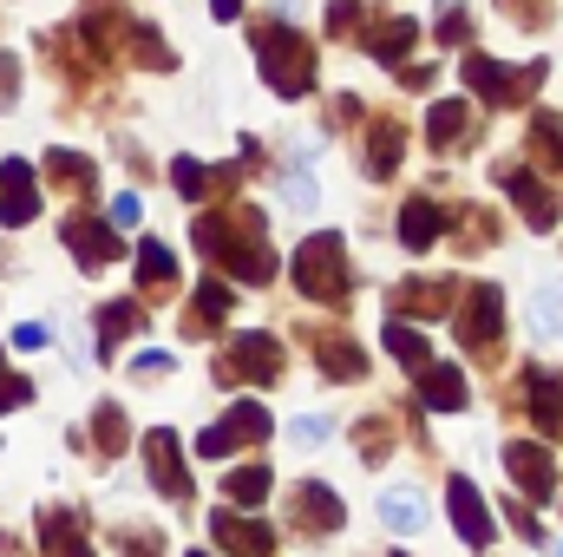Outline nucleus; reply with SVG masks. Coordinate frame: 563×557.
I'll use <instances>...</instances> for the list:
<instances>
[{"mask_svg": "<svg viewBox=\"0 0 563 557\" xmlns=\"http://www.w3.org/2000/svg\"><path fill=\"white\" fill-rule=\"evenodd\" d=\"M190 243H197L217 270H230V282H269L276 276V256H269V243H263V210H250V204H236V210H203L197 230H190Z\"/></svg>", "mask_w": 563, "mask_h": 557, "instance_id": "1", "label": "nucleus"}, {"mask_svg": "<svg viewBox=\"0 0 563 557\" xmlns=\"http://www.w3.org/2000/svg\"><path fill=\"white\" fill-rule=\"evenodd\" d=\"M256 59H263V79L276 86L282 99H301L314 86V46L288 20H263L256 26Z\"/></svg>", "mask_w": 563, "mask_h": 557, "instance_id": "2", "label": "nucleus"}, {"mask_svg": "<svg viewBox=\"0 0 563 557\" xmlns=\"http://www.w3.org/2000/svg\"><path fill=\"white\" fill-rule=\"evenodd\" d=\"M288 276L295 288L308 295V302H347V288H354V270H347V250H341V237L334 230H321V237H308L301 250H295V263H288Z\"/></svg>", "mask_w": 563, "mask_h": 557, "instance_id": "3", "label": "nucleus"}, {"mask_svg": "<svg viewBox=\"0 0 563 557\" xmlns=\"http://www.w3.org/2000/svg\"><path fill=\"white\" fill-rule=\"evenodd\" d=\"M465 86H472L492 112H505V106H525V99L544 86V59H531V66H505V59L465 53Z\"/></svg>", "mask_w": 563, "mask_h": 557, "instance_id": "4", "label": "nucleus"}, {"mask_svg": "<svg viewBox=\"0 0 563 557\" xmlns=\"http://www.w3.org/2000/svg\"><path fill=\"white\" fill-rule=\"evenodd\" d=\"M276 374H282V348L269 335H236V341L217 354V381H223V387H243V381L269 387Z\"/></svg>", "mask_w": 563, "mask_h": 557, "instance_id": "5", "label": "nucleus"}, {"mask_svg": "<svg viewBox=\"0 0 563 557\" xmlns=\"http://www.w3.org/2000/svg\"><path fill=\"white\" fill-rule=\"evenodd\" d=\"M269 433H276L269 407H256V401H236V407H230V419H217V426L197 439V452H203V459H230V446H263Z\"/></svg>", "mask_w": 563, "mask_h": 557, "instance_id": "6", "label": "nucleus"}, {"mask_svg": "<svg viewBox=\"0 0 563 557\" xmlns=\"http://www.w3.org/2000/svg\"><path fill=\"white\" fill-rule=\"evenodd\" d=\"M184 446H177V433L170 426H157V433H144V472H151V485L170 499V505H190L197 499V485H190V472H184V459H177Z\"/></svg>", "mask_w": 563, "mask_h": 557, "instance_id": "7", "label": "nucleus"}, {"mask_svg": "<svg viewBox=\"0 0 563 557\" xmlns=\"http://www.w3.org/2000/svg\"><path fill=\"white\" fill-rule=\"evenodd\" d=\"M498 184L511 190V204H518V217L531 223V230H551L563 217V197L538 177V171H525V164H498Z\"/></svg>", "mask_w": 563, "mask_h": 557, "instance_id": "8", "label": "nucleus"}, {"mask_svg": "<svg viewBox=\"0 0 563 557\" xmlns=\"http://www.w3.org/2000/svg\"><path fill=\"white\" fill-rule=\"evenodd\" d=\"M66 250H73V263L79 270H112L119 256H125V243H119V230L112 223H99V217H86V210H73L66 217Z\"/></svg>", "mask_w": 563, "mask_h": 557, "instance_id": "9", "label": "nucleus"}, {"mask_svg": "<svg viewBox=\"0 0 563 557\" xmlns=\"http://www.w3.org/2000/svg\"><path fill=\"white\" fill-rule=\"evenodd\" d=\"M498 335H505V295H498L492 282L465 288V308H459V341H465V348H478V354H492V348H498Z\"/></svg>", "mask_w": 563, "mask_h": 557, "instance_id": "10", "label": "nucleus"}, {"mask_svg": "<svg viewBox=\"0 0 563 557\" xmlns=\"http://www.w3.org/2000/svg\"><path fill=\"white\" fill-rule=\"evenodd\" d=\"M33 217H40V171H33L26 157H7V164H0V223L20 230V223H33Z\"/></svg>", "mask_w": 563, "mask_h": 557, "instance_id": "11", "label": "nucleus"}, {"mask_svg": "<svg viewBox=\"0 0 563 557\" xmlns=\"http://www.w3.org/2000/svg\"><path fill=\"white\" fill-rule=\"evenodd\" d=\"M505 472L518 479L525 499H551V492H558V466H551V452L531 446V439H511V446H505Z\"/></svg>", "mask_w": 563, "mask_h": 557, "instance_id": "12", "label": "nucleus"}, {"mask_svg": "<svg viewBox=\"0 0 563 557\" xmlns=\"http://www.w3.org/2000/svg\"><path fill=\"white\" fill-rule=\"evenodd\" d=\"M445 499H452V525H459V538H465L472 551H485V545H492V512H485L478 485H472V479H452Z\"/></svg>", "mask_w": 563, "mask_h": 557, "instance_id": "13", "label": "nucleus"}, {"mask_svg": "<svg viewBox=\"0 0 563 557\" xmlns=\"http://www.w3.org/2000/svg\"><path fill=\"white\" fill-rule=\"evenodd\" d=\"M452 295H459V288H452V282H439V276H407L400 282V288H394V321H407V315H445V308H452Z\"/></svg>", "mask_w": 563, "mask_h": 557, "instance_id": "14", "label": "nucleus"}, {"mask_svg": "<svg viewBox=\"0 0 563 557\" xmlns=\"http://www.w3.org/2000/svg\"><path fill=\"white\" fill-rule=\"evenodd\" d=\"M341 499H334V485H321V479H301L295 485V525L301 532H341Z\"/></svg>", "mask_w": 563, "mask_h": 557, "instance_id": "15", "label": "nucleus"}, {"mask_svg": "<svg viewBox=\"0 0 563 557\" xmlns=\"http://www.w3.org/2000/svg\"><path fill=\"white\" fill-rule=\"evenodd\" d=\"M210 532H217V545H230L236 557H269V551H276V532H269L263 518H236V512H217V518H210Z\"/></svg>", "mask_w": 563, "mask_h": 557, "instance_id": "16", "label": "nucleus"}, {"mask_svg": "<svg viewBox=\"0 0 563 557\" xmlns=\"http://www.w3.org/2000/svg\"><path fill=\"white\" fill-rule=\"evenodd\" d=\"M420 401L432 414H459V407H465V374H459L452 361H426L420 368Z\"/></svg>", "mask_w": 563, "mask_h": 557, "instance_id": "17", "label": "nucleus"}, {"mask_svg": "<svg viewBox=\"0 0 563 557\" xmlns=\"http://www.w3.org/2000/svg\"><path fill=\"white\" fill-rule=\"evenodd\" d=\"M413 40H420V26H413L407 13H394V20H367V53L387 59V66H400V59L413 53Z\"/></svg>", "mask_w": 563, "mask_h": 557, "instance_id": "18", "label": "nucleus"}, {"mask_svg": "<svg viewBox=\"0 0 563 557\" xmlns=\"http://www.w3.org/2000/svg\"><path fill=\"white\" fill-rule=\"evenodd\" d=\"M236 177H243V171H210V164H197V157H177V164H170V184H177V197H190V204H203L210 190H236Z\"/></svg>", "mask_w": 563, "mask_h": 557, "instance_id": "19", "label": "nucleus"}, {"mask_svg": "<svg viewBox=\"0 0 563 557\" xmlns=\"http://www.w3.org/2000/svg\"><path fill=\"white\" fill-rule=\"evenodd\" d=\"M426 132H432V151H465L472 144V106L465 99H439Z\"/></svg>", "mask_w": 563, "mask_h": 557, "instance_id": "20", "label": "nucleus"}, {"mask_svg": "<svg viewBox=\"0 0 563 557\" xmlns=\"http://www.w3.org/2000/svg\"><path fill=\"white\" fill-rule=\"evenodd\" d=\"M439 230H445V210H439L432 197H407V210H400V243H407V250H432Z\"/></svg>", "mask_w": 563, "mask_h": 557, "instance_id": "21", "label": "nucleus"}, {"mask_svg": "<svg viewBox=\"0 0 563 557\" xmlns=\"http://www.w3.org/2000/svg\"><path fill=\"white\" fill-rule=\"evenodd\" d=\"M314 348H321L314 361H321V374H328V381H361V374H367V354H361L347 335H321Z\"/></svg>", "mask_w": 563, "mask_h": 557, "instance_id": "22", "label": "nucleus"}, {"mask_svg": "<svg viewBox=\"0 0 563 557\" xmlns=\"http://www.w3.org/2000/svg\"><path fill=\"white\" fill-rule=\"evenodd\" d=\"M525 387H531V419L558 439V433H563V381H558V374H544V368H531V381H525Z\"/></svg>", "mask_w": 563, "mask_h": 557, "instance_id": "23", "label": "nucleus"}, {"mask_svg": "<svg viewBox=\"0 0 563 557\" xmlns=\"http://www.w3.org/2000/svg\"><path fill=\"white\" fill-rule=\"evenodd\" d=\"M400 151H407V132H400L394 119H380V125L367 132V177H394V171H400Z\"/></svg>", "mask_w": 563, "mask_h": 557, "instance_id": "24", "label": "nucleus"}, {"mask_svg": "<svg viewBox=\"0 0 563 557\" xmlns=\"http://www.w3.org/2000/svg\"><path fill=\"white\" fill-rule=\"evenodd\" d=\"M40 532H46V557H92L86 525H79V518H66V512H40Z\"/></svg>", "mask_w": 563, "mask_h": 557, "instance_id": "25", "label": "nucleus"}, {"mask_svg": "<svg viewBox=\"0 0 563 557\" xmlns=\"http://www.w3.org/2000/svg\"><path fill=\"white\" fill-rule=\"evenodd\" d=\"M46 177H53V184H66L73 197H86V190H92V157H79V151H66V144H59V151H46Z\"/></svg>", "mask_w": 563, "mask_h": 557, "instance_id": "26", "label": "nucleus"}, {"mask_svg": "<svg viewBox=\"0 0 563 557\" xmlns=\"http://www.w3.org/2000/svg\"><path fill=\"white\" fill-rule=\"evenodd\" d=\"M387 354H394L400 368H413V374H420L426 361H432L426 335H420V328H407V321H387Z\"/></svg>", "mask_w": 563, "mask_h": 557, "instance_id": "27", "label": "nucleus"}, {"mask_svg": "<svg viewBox=\"0 0 563 557\" xmlns=\"http://www.w3.org/2000/svg\"><path fill=\"white\" fill-rule=\"evenodd\" d=\"M498 243V217L485 204H465L459 210V250H492Z\"/></svg>", "mask_w": 563, "mask_h": 557, "instance_id": "28", "label": "nucleus"}, {"mask_svg": "<svg viewBox=\"0 0 563 557\" xmlns=\"http://www.w3.org/2000/svg\"><path fill=\"white\" fill-rule=\"evenodd\" d=\"M531 157L551 164V171H563V119L558 112H538V119H531Z\"/></svg>", "mask_w": 563, "mask_h": 557, "instance_id": "29", "label": "nucleus"}, {"mask_svg": "<svg viewBox=\"0 0 563 557\" xmlns=\"http://www.w3.org/2000/svg\"><path fill=\"white\" fill-rule=\"evenodd\" d=\"M230 302H236V295H230V282L210 276L203 288H197V308H190V321H184V328H190V335H203V328H210V321H217V315H223Z\"/></svg>", "mask_w": 563, "mask_h": 557, "instance_id": "30", "label": "nucleus"}, {"mask_svg": "<svg viewBox=\"0 0 563 557\" xmlns=\"http://www.w3.org/2000/svg\"><path fill=\"white\" fill-rule=\"evenodd\" d=\"M380 518H387L394 532H420V525H426L420 492H407V485H400V492H387V499H380Z\"/></svg>", "mask_w": 563, "mask_h": 557, "instance_id": "31", "label": "nucleus"}, {"mask_svg": "<svg viewBox=\"0 0 563 557\" xmlns=\"http://www.w3.org/2000/svg\"><path fill=\"white\" fill-rule=\"evenodd\" d=\"M269 485H276V472H269V466H243V472H230V485H223V492H230L236 505H263V499H269Z\"/></svg>", "mask_w": 563, "mask_h": 557, "instance_id": "32", "label": "nucleus"}, {"mask_svg": "<svg viewBox=\"0 0 563 557\" xmlns=\"http://www.w3.org/2000/svg\"><path fill=\"white\" fill-rule=\"evenodd\" d=\"M139 321H144V308H132V302H112V308H99V341H106V348H119L125 335H139Z\"/></svg>", "mask_w": 563, "mask_h": 557, "instance_id": "33", "label": "nucleus"}, {"mask_svg": "<svg viewBox=\"0 0 563 557\" xmlns=\"http://www.w3.org/2000/svg\"><path fill=\"white\" fill-rule=\"evenodd\" d=\"M139 282H144V288H164V282H177V256H170L164 243H139Z\"/></svg>", "mask_w": 563, "mask_h": 557, "instance_id": "34", "label": "nucleus"}, {"mask_svg": "<svg viewBox=\"0 0 563 557\" xmlns=\"http://www.w3.org/2000/svg\"><path fill=\"white\" fill-rule=\"evenodd\" d=\"M92 433H99V452H125V439H132V433H125V414H119L112 401L99 407V419H92Z\"/></svg>", "mask_w": 563, "mask_h": 557, "instance_id": "35", "label": "nucleus"}, {"mask_svg": "<svg viewBox=\"0 0 563 557\" xmlns=\"http://www.w3.org/2000/svg\"><path fill=\"white\" fill-rule=\"evenodd\" d=\"M125 40H132V59H144V66H170V46L157 40V26H132Z\"/></svg>", "mask_w": 563, "mask_h": 557, "instance_id": "36", "label": "nucleus"}, {"mask_svg": "<svg viewBox=\"0 0 563 557\" xmlns=\"http://www.w3.org/2000/svg\"><path fill=\"white\" fill-rule=\"evenodd\" d=\"M354 439H361V459H367V466H380V459H387V446H394V426H387V419H367Z\"/></svg>", "mask_w": 563, "mask_h": 557, "instance_id": "37", "label": "nucleus"}, {"mask_svg": "<svg viewBox=\"0 0 563 557\" xmlns=\"http://www.w3.org/2000/svg\"><path fill=\"white\" fill-rule=\"evenodd\" d=\"M498 7H505L525 33H544V26H551V0H498Z\"/></svg>", "mask_w": 563, "mask_h": 557, "instance_id": "38", "label": "nucleus"}, {"mask_svg": "<svg viewBox=\"0 0 563 557\" xmlns=\"http://www.w3.org/2000/svg\"><path fill=\"white\" fill-rule=\"evenodd\" d=\"M439 40H445V46H465V40H472V13H465L459 0H445V20H439Z\"/></svg>", "mask_w": 563, "mask_h": 557, "instance_id": "39", "label": "nucleus"}, {"mask_svg": "<svg viewBox=\"0 0 563 557\" xmlns=\"http://www.w3.org/2000/svg\"><path fill=\"white\" fill-rule=\"evenodd\" d=\"M558 328H563V282H551L538 295V335H558Z\"/></svg>", "mask_w": 563, "mask_h": 557, "instance_id": "40", "label": "nucleus"}, {"mask_svg": "<svg viewBox=\"0 0 563 557\" xmlns=\"http://www.w3.org/2000/svg\"><path fill=\"white\" fill-rule=\"evenodd\" d=\"M367 20V7L361 0H328V33H354Z\"/></svg>", "mask_w": 563, "mask_h": 557, "instance_id": "41", "label": "nucleus"}, {"mask_svg": "<svg viewBox=\"0 0 563 557\" xmlns=\"http://www.w3.org/2000/svg\"><path fill=\"white\" fill-rule=\"evenodd\" d=\"M26 401H33L26 374H7V368H0V414H7V407H26Z\"/></svg>", "mask_w": 563, "mask_h": 557, "instance_id": "42", "label": "nucleus"}, {"mask_svg": "<svg viewBox=\"0 0 563 557\" xmlns=\"http://www.w3.org/2000/svg\"><path fill=\"white\" fill-rule=\"evenodd\" d=\"M139 217H144V204L132 197V190H119V197H112V230H132Z\"/></svg>", "mask_w": 563, "mask_h": 557, "instance_id": "43", "label": "nucleus"}, {"mask_svg": "<svg viewBox=\"0 0 563 557\" xmlns=\"http://www.w3.org/2000/svg\"><path fill=\"white\" fill-rule=\"evenodd\" d=\"M511 532H518L525 545H544V525L531 518V505H511Z\"/></svg>", "mask_w": 563, "mask_h": 557, "instance_id": "44", "label": "nucleus"}, {"mask_svg": "<svg viewBox=\"0 0 563 557\" xmlns=\"http://www.w3.org/2000/svg\"><path fill=\"white\" fill-rule=\"evenodd\" d=\"M13 79H20V59H13V53H0V112L13 106Z\"/></svg>", "mask_w": 563, "mask_h": 557, "instance_id": "45", "label": "nucleus"}, {"mask_svg": "<svg viewBox=\"0 0 563 557\" xmlns=\"http://www.w3.org/2000/svg\"><path fill=\"white\" fill-rule=\"evenodd\" d=\"M13 348H46V321H26V328L13 335Z\"/></svg>", "mask_w": 563, "mask_h": 557, "instance_id": "46", "label": "nucleus"}, {"mask_svg": "<svg viewBox=\"0 0 563 557\" xmlns=\"http://www.w3.org/2000/svg\"><path fill=\"white\" fill-rule=\"evenodd\" d=\"M243 7H250V0H210V13H217V20H236Z\"/></svg>", "mask_w": 563, "mask_h": 557, "instance_id": "47", "label": "nucleus"}, {"mask_svg": "<svg viewBox=\"0 0 563 557\" xmlns=\"http://www.w3.org/2000/svg\"><path fill=\"white\" fill-rule=\"evenodd\" d=\"M551 557H563V545H551Z\"/></svg>", "mask_w": 563, "mask_h": 557, "instance_id": "48", "label": "nucleus"}, {"mask_svg": "<svg viewBox=\"0 0 563 557\" xmlns=\"http://www.w3.org/2000/svg\"><path fill=\"white\" fill-rule=\"evenodd\" d=\"M190 557H210V551H190Z\"/></svg>", "mask_w": 563, "mask_h": 557, "instance_id": "49", "label": "nucleus"}, {"mask_svg": "<svg viewBox=\"0 0 563 557\" xmlns=\"http://www.w3.org/2000/svg\"><path fill=\"white\" fill-rule=\"evenodd\" d=\"M400 557H407V551H400Z\"/></svg>", "mask_w": 563, "mask_h": 557, "instance_id": "50", "label": "nucleus"}]
</instances>
